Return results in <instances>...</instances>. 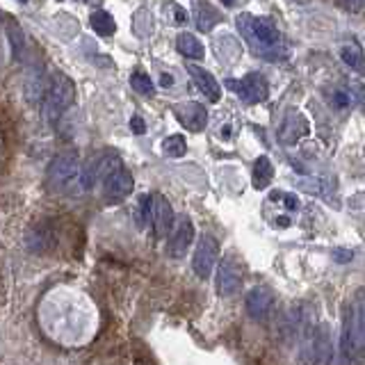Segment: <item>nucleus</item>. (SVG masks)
<instances>
[{
	"mask_svg": "<svg viewBox=\"0 0 365 365\" xmlns=\"http://www.w3.org/2000/svg\"><path fill=\"white\" fill-rule=\"evenodd\" d=\"M238 30L247 42V46H249L253 53H258V55L271 57V55H276V53H283L281 33H278L267 19L242 14V17H238Z\"/></svg>",
	"mask_w": 365,
	"mask_h": 365,
	"instance_id": "1",
	"label": "nucleus"
},
{
	"mask_svg": "<svg viewBox=\"0 0 365 365\" xmlns=\"http://www.w3.org/2000/svg\"><path fill=\"white\" fill-rule=\"evenodd\" d=\"M73 98H75L73 80L62 71H55L48 78V82L44 84V116H46V121H48L51 126H55V123L62 119V114L71 107Z\"/></svg>",
	"mask_w": 365,
	"mask_h": 365,
	"instance_id": "2",
	"label": "nucleus"
},
{
	"mask_svg": "<svg viewBox=\"0 0 365 365\" xmlns=\"http://www.w3.org/2000/svg\"><path fill=\"white\" fill-rule=\"evenodd\" d=\"M343 352L349 359L365 354V288L356 292L349 304L343 331Z\"/></svg>",
	"mask_w": 365,
	"mask_h": 365,
	"instance_id": "3",
	"label": "nucleus"
},
{
	"mask_svg": "<svg viewBox=\"0 0 365 365\" xmlns=\"http://www.w3.org/2000/svg\"><path fill=\"white\" fill-rule=\"evenodd\" d=\"M82 167L75 151H62L48 162L46 169V185L51 192H66L75 181H80Z\"/></svg>",
	"mask_w": 365,
	"mask_h": 365,
	"instance_id": "4",
	"label": "nucleus"
},
{
	"mask_svg": "<svg viewBox=\"0 0 365 365\" xmlns=\"http://www.w3.org/2000/svg\"><path fill=\"white\" fill-rule=\"evenodd\" d=\"M133 188H135L133 174L121 165V160H116L107 176L103 178V199L107 204H121L123 199L130 197Z\"/></svg>",
	"mask_w": 365,
	"mask_h": 365,
	"instance_id": "5",
	"label": "nucleus"
},
{
	"mask_svg": "<svg viewBox=\"0 0 365 365\" xmlns=\"http://www.w3.org/2000/svg\"><path fill=\"white\" fill-rule=\"evenodd\" d=\"M244 283V265L240 262L238 256H224V260L217 267V292L222 297H233L242 290Z\"/></svg>",
	"mask_w": 365,
	"mask_h": 365,
	"instance_id": "6",
	"label": "nucleus"
},
{
	"mask_svg": "<svg viewBox=\"0 0 365 365\" xmlns=\"http://www.w3.org/2000/svg\"><path fill=\"white\" fill-rule=\"evenodd\" d=\"M217 258H220V244L213 235H201L197 242V249H194V258H192V267L194 274L199 278H208L213 274V269L217 265Z\"/></svg>",
	"mask_w": 365,
	"mask_h": 365,
	"instance_id": "7",
	"label": "nucleus"
},
{
	"mask_svg": "<svg viewBox=\"0 0 365 365\" xmlns=\"http://www.w3.org/2000/svg\"><path fill=\"white\" fill-rule=\"evenodd\" d=\"M231 89H235L240 98H244L247 103H262L269 96V84L260 73H249L242 80H229Z\"/></svg>",
	"mask_w": 365,
	"mask_h": 365,
	"instance_id": "8",
	"label": "nucleus"
},
{
	"mask_svg": "<svg viewBox=\"0 0 365 365\" xmlns=\"http://www.w3.org/2000/svg\"><path fill=\"white\" fill-rule=\"evenodd\" d=\"M116 160H119V155L112 151H103V153L94 155V158L82 167V174H80L82 190H91L98 181L103 183V178L107 176V172H110Z\"/></svg>",
	"mask_w": 365,
	"mask_h": 365,
	"instance_id": "9",
	"label": "nucleus"
},
{
	"mask_svg": "<svg viewBox=\"0 0 365 365\" xmlns=\"http://www.w3.org/2000/svg\"><path fill=\"white\" fill-rule=\"evenodd\" d=\"M194 238H197V231H194V224L190 217H178L176 226L172 231V235H169V244H167V253L172 256V258H183L188 249L192 247Z\"/></svg>",
	"mask_w": 365,
	"mask_h": 365,
	"instance_id": "10",
	"label": "nucleus"
},
{
	"mask_svg": "<svg viewBox=\"0 0 365 365\" xmlns=\"http://www.w3.org/2000/svg\"><path fill=\"white\" fill-rule=\"evenodd\" d=\"M151 226L155 238L162 240L169 235V231L176 226V217L172 204L162 197V194H153V213H151Z\"/></svg>",
	"mask_w": 365,
	"mask_h": 365,
	"instance_id": "11",
	"label": "nucleus"
},
{
	"mask_svg": "<svg viewBox=\"0 0 365 365\" xmlns=\"http://www.w3.org/2000/svg\"><path fill=\"white\" fill-rule=\"evenodd\" d=\"M271 308H274V294L265 285H258L247 294V313L253 320H265L271 313Z\"/></svg>",
	"mask_w": 365,
	"mask_h": 365,
	"instance_id": "12",
	"label": "nucleus"
},
{
	"mask_svg": "<svg viewBox=\"0 0 365 365\" xmlns=\"http://www.w3.org/2000/svg\"><path fill=\"white\" fill-rule=\"evenodd\" d=\"M176 119L183 123L185 128L194 130V133H199V130L206 128L208 123V112L206 107L201 103H183V105H176Z\"/></svg>",
	"mask_w": 365,
	"mask_h": 365,
	"instance_id": "13",
	"label": "nucleus"
},
{
	"mask_svg": "<svg viewBox=\"0 0 365 365\" xmlns=\"http://www.w3.org/2000/svg\"><path fill=\"white\" fill-rule=\"evenodd\" d=\"M188 71L192 75V80L197 82V87H199L201 94L211 100V103H220L222 87H220V82L215 80V75L211 71H206V69L197 66V64H188Z\"/></svg>",
	"mask_w": 365,
	"mask_h": 365,
	"instance_id": "14",
	"label": "nucleus"
},
{
	"mask_svg": "<svg viewBox=\"0 0 365 365\" xmlns=\"http://www.w3.org/2000/svg\"><path fill=\"white\" fill-rule=\"evenodd\" d=\"M308 133V121L301 116L297 110L288 112L283 121V128H281V142L285 144H297L301 137Z\"/></svg>",
	"mask_w": 365,
	"mask_h": 365,
	"instance_id": "15",
	"label": "nucleus"
},
{
	"mask_svg": "<svg viewBox=\"0 0 365 365\" xmlns=\"http://www.w3.org/2000/svg\"><path fill=\"white\" fill-rule=\"evenodd\" d=\"M176 48H178V53H181L183 57H188V60H201L206 55L201 42L194 35H190V33H181L176 37Z\"/></svg>",
	"mask_w": 365,
	"mask_h": 365,
	"instance_id": "16",
	"label": "nucleus"
},
{
	"mask_svg": "<svg viewBox=\"0 0 365 365\" xmlns=\"http://www.w3.org/2000/svg\"><path fill=\"white\" fill-rule=\"evenodd\" d=\"M89 23H91V30H94V33L100 35V37H112L116 33L114 17L110 12H105V10H96L89 17Z\"/></svg>",
	"mask_w": 365,
	"mask_h": 365,
	"instance_id": "17",
	"label": "nucleus"
},
{
	"mask_svg": "<svg viewBox=\"0 0 365 365\" xmlns=\"http://www.w3.org/2000/svg\"><path fill=\"white\" fill-rule=\"evenodd\" d=\"M271 176H274V167L267 155H260L253 165V188L256 190H265L267 185L271 183Z\"/></svg>",
	"mask_w": 365,
	"mask_h": 365,
	"instance_id": "18",
	"label": "nucleus"
},
{
	"mask_svg": "<svg viewBox=\"0 0 365 365\" xmlns=\"http://www.w3.org/2000/svg\"><path fill=\"white\" fill-rule=\"evenodd\" d=\"M215 23H220V12L211 5H199L197 7V28L201 33H211Z\"/></svg>",
	"mask_w": 365,
	"mask_h": 365,
	"instance_id": "19",
	"label": "nucleus"
},
{
	"mask_svg": "<svg viewBox=\"0 0 365 365\" xmlns=\"http://www.w3.org/2000/svg\"><path fill=\"white\" fill-rule=\"evenodd\" d=\"M162 151L169 158H183L185 151H188V144H185V137L183 135H172L162 142Z\"/></svg>",
	"mask_w": 365,
	"mask_h": 365,
	"instance_id": "20",
	"label": "nucleus"
},
{
	"mask_svg": "<svg viewBox=\"0 0 365 365\" xmlns=\"http://www.w3.org/2000/svg\"><path fill=\"white\" fill-rule=\"evenodd\" d=\"M130 84H133V89L142 96H153V91H155L151 75H146L144 71H135L133 75H130Z\"/></svg>",
	"mask_w": 365,
	"mask_h": 365,
	"instance_id": "21",
	"label": "nucleus"
},
{
	"mask_svg": "<svg viewBox=\"0 0 365 365\" xmlns=\"http://www.w3.org/2000/svg\"><path fill=\"white\" fill-rule=\"evenodd\" d=\"M343 60H345V64H349L352 69L365 71V57H363V53H361V48L356 44H347L345 46V48H343Z\"/></svg>",
	"mask_w": 365,
	"mask_h": 365,
	"instance_id": "22",
	"label": "nucleus"
},
{
	"mask_svg": "<svg viewBox=\"0 0 365 365\" xmlns=\"http://www.w3.org/2000/svg\"><path fill=\"white\" fill-rule=\"evenodd\" d=\"M130 128H133L137 135H142V133H144V130H146V126H144V121H142V119H139V116H133V119H130Z\"/></svg>",
	"mask_w": 365,
	"mask_h": 365,
	"instance_id": "23",
	"label": "nucleus"
},
{
	"mask_svg": "<svg viewBox=\"0 0 365 365\" xmlns=\"http://www.w3.org/2000/svg\"><path fill=\"white\" fill-rule=\"evenodd\" d=\"M285 208H290V211H297L299 208V199L294 197V194H285Z\"/></svg>",
	"mask_w": 365,
	"mask_h": 365,
	"instance_id": "24",
	"label": "nucleus"
},
{
	"mask_svg": "<svg viewBox=\"0 0 365 365\" xmlns=\"http://www.w3.org/2000/svg\"><path fill=\"white\" fill-rule=\"evenodd\" d=\"M172 75H162V84H172Z\"/></svg>",
	"mask_w": 365,
	"mask_h": 365,
	"instance_id": "25",
	"label": "nucleus"
}]
</instances>
